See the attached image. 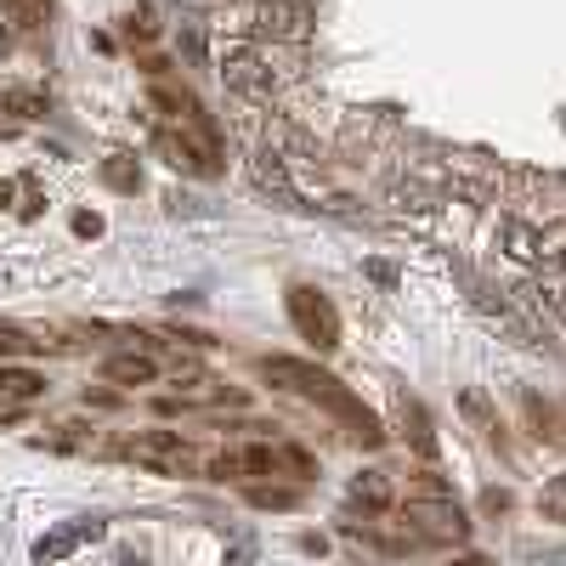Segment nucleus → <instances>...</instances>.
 I'll use <instances>...</instances> for the list:
<instances>
[{"label": "nucleus", "mask_w": 566, "mask_h": 566, "mask_svg": "<svg viewBox=\"0 0 566 566\" xmlns=\"http://www.w3.org/2000/svg\"><path fill=\"white\" fill-rule=\"evenodd\" d=\"M413 515L431 533H453V538H464V510L459 504H413Z\"/></svg>", "instance_id": "nucleus-8"}, {"label": "nucleus", "mask_w": 566, "mask_h": 566, "mask_svg": "<svg viewBox=\"0 0 566 566\" xmlns=\"http://www.w3.org/2000/svg\"><path fill=\"white\" fill-rule=\"evenodd\" d=\"M136 464H148V470H181L187 464V442H181V431H148V437H136L130 448H125Z\"/></svg>", "instance_id": "nucleus-5"}, {"label": "nucleus", "mask_w": 566, "mask_h": 566, "mask_svg": "<svg viewBox=\"0 0 566 566\" xmlns=\"http://www.w3.org/2000/svg\"><path fill=\"white\" fill-rule=\"evenodd\" d=\"M352 499H363V504L380 510V504H391V488H386V476H374V470H368V476L352 482Z\"/></svg>", "instance_id": "nucleus-10"}, {"label": "nucleus", "mask_w": 566, "mask_h": 566, "mask_svg": "<svg viewBox=\"0 0 566 566\" xmlns=\"http://www.w3.org/2000/svg\"><path fill=\"white\" fill-rule=\"evenodd\" d=\"M453 566H488L482 555H464V560H453Z\"/></svg>", "instance_id": "nucleus-14"}, {"label": "nucleus", "mask_w": 566, "mask_h": 566, "mask_svg": "<svg viewBox=\"0 0 566 566\" xmlns=\"http://www.w3.org/2000/svg\"><path fill=\"white\" fill-rule=\"evenodd\" d=\"M45 380L34 368H0V397H40Z\"/></svg>", "instance_id": "nucleus-9"}, {"label": "nucleus", "mask_w": 566, "mask_h": 566, "mask_svg": "<svg viewBox=\"0 0 566 566\" xmlns=\"http://www.w3.org/2000/svg\"><path fill=\"white\" fill-rule=\"evenodd\" d=\"M408 419H413V448H419L424 459H437V437L424 431V413H419V408H408Z\"/></svg>", "instance_id": "nucleus-11"}, {"label": "nucleus", "mask_w": 566, "mask_h": 566, "mask_svg": "<svg viewBox=\"0 0 566 566\" xmlns=\"http://www.w3.org/2000/svg\"><path fill=\"white\" fill-rule=\"evenodd\" d=\"M290 317L301 328V340H312L317 352H335L340 346V312L328 306L317 290H306V283H295V290H290Z\"/></svg>", "instance_id": "nucleus-3"}, {"label": "nucleus", "mask_w": 566, "mask_h": 566, "mask_svg": "<svg viewBox=\"0 0 566 566\" xmlns=\"http://www.w3.org/2000/svg\"><path fill=\"white\" fill-rule=\"evenodd\" d=\"M85 538H103V522H80V527H57V533H45L40 544H34V560H63V555H74Z\"/></svg>", "instance_id": "nucleus-6"}, {"label": "nucleus", "mask_w": 566, "mask_h": 566, "mask_svg": "<svg viewBox=\"0 0 566 566\" xmlns=\"http://www.w3.org/2000/svg\"><path fill=\"white\" fill-rule=\"evenodd\" d=\"M261 34L266 40H283V45H301L312 34V12H306V0H261Z\"/></svg>", "instance_id": "nucleus-4"}, {"label": "nucleus", "mask_w": 566, "mask_h": 566, "mask_svg": "<svg viewBox=\"0 0 566 566\" xmlns=\"http://www.w3.org/2000/svg\"><path fill=\"white\" fill-rule=\"evenodd\" d=\"M12 7H18L23 18H34V12H40V0H12Z\"/></svg>", "instance_id": "nucleus-13"}, {"label": "nucleus", "mask_w": 566, "mask_h": 566, "mask_svg": "<svg viewBox=\"0 0 566 566\" xmlns=\"http://www.w3.org/2000/svg\"><path fill=\"white\" fill-rule=\"evenodd\" d=\"M103 374H108L114 386H148L154 374H159V363H154V357H136V352H125V357H108V368H103Z\"/></svg>", "instance_id": "nucleus-7"}, {"label": "nucleus", "mask_w": 566, "mask_h": 566, "mask_svg": "<svg viewBox=\"0 0 566 566\" xmlns=\"http://www.w3.org/2000/svg\"><path fill=\"white\" fill-rule=\"evenodd\" d=\"M7 108H18V114H40L45 97H34V91H18V97H7Z\"/></svg>", "instance_id": "nucleus-12"}, {"label": "nucleus", "mask_w": 566, "mask_h": 566, "mask_svg": "<svg viewBox=\"0 0 566 566\" xmlns=\"http://www.w3.org/2000/svg\"><path fill=\"white\" fill-rule=\"evenodd\" d=\"M221 80L239 91V97H250V103H272V69L261 57V45H250V40H227L221 45Z\"/></svg>", "instance_id": "nucleus-2"}, {"label": "nucleus", "mask_w": 566, "mask_h": 566, "mask_svg": "<svg viewBox=\"0 0 566 566\" xmlns=\"http://www.w3.org/2000/svg\"><path fill=\"white\" fill-rule=\"evenodd\" d=\"M266 374H272V380H283L290 391H301L306 402L328 408L335 419H346L363 442H380V419H374V413H368V408L335 380V374H323L317 363H301V357H266Z\"/></svg>", "instance_id": "nucleus-1"}]
</instances>
